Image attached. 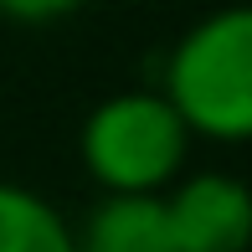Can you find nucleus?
Here are the masks:
<instances>
[{"mask_svg": "<svg viewBox=\"0 0 252 252\" xmlns=\"http://www.w3.org/2000/svg\"><path fill=\"white\" fill-rule=\"evenodd\" d=\"M0 252H72V226L31 186L0 180Z\"/></svg>", "mask_w": 252, "mask_h": 252, "instance_id": "5", "label": "nucleus"}, {"mask_svg": "<svg viewBox=\"0 0 252 252\" xmlns=\"http://www.w3.org/2000/svg\"><path fill=\"white\" fill-rule=\"evenodd\" d=\"M72 252H175L159 196H103L72 226Z\"/></svg>", "mask_w": 252, "mask_h": 252, "instance_id": "4", "label": "nucleus"}, {"mask_svg": "<svg viewBox=\"0 0 252 252\" xmlns=\"http://www.w3.org/2000/svg\"><path fill=\"white\" fill-rule=\"evenodd\" d=\"M77 155L103 196H165L186 170L190 134L155 88H129L93 103Z\"/></svg>", "mask_w": 252, "mask_h": 252, "instance_id": "2", "label": "nucleus"}, {"mask_svg": "<svg viewBox=\"0 0 252 252\" xmlns=\"http://www.w3.org/2000/svg\"><path fill=\"white\" fill-rule=\"evenodd\" d=\"M129 5H150V0H129Z\"/></svg>", "mask_w": 252, "mask_h": 252, "instance_id": "7", "label": "nucleus"}, {"mask_svg": "<svg viewBox=\"0 0 252 252\" xmlns=\"http://www.w3.org/2000/svg\"><path fill=\"white\" fill-rule=\"evenodd\" d=\"M155 93L175 108L190 139L242 144L252 134V10L221 5L201 16L170 47Z\"/></svg>", "mask_w": 252, "mask_h": 252, "instance_id": "1", "label": "nucleus"}, {"mask_svg": "<svg viewBox=\"0 0 252 252\" xmlns=\"http://www.w3.org/2000/svg\"><path fill=\"white\" fill-rule=\"evenodd\" d=\"M83 0H0V16L16 26H52V21L72 16Z\"/></svg>", "mask_w": 252, "mask_h": 252, "instance_id": "6", "label": "nucleus"}, {"mask_svg": "<svg viewBox=\"0 0 252 252\" xmlns=\"http://www.w3.org/2000/svg\"><path fill=\"white\" fill-rule=\"evenodd\" d=\"M175 252H247L252 237V196L242 175L201 170L159 196Z\"/></svg>", "mask_w": 252, "mask_h": 252, "instance_id": "3", "label": "nucleus"}]
</instances>
